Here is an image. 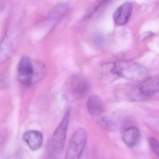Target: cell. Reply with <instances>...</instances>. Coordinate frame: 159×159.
I'll return each instance as SVG.
<instances>
[{"label":"cell","mask_w":159,"mask_h":159,"mask_svg":"<svg viewBox=\"0 0 159 159\" xmlns=\"http://www.w3.org/2000/svg\"><path fill=\"white\" fill-rule=\"evenodd\" d=\"M46 68L38 60H32L27 56H22L19 62L17 76L24 86H30L40 82L46 74Z\"/></svg>","instance_id":"cell-1"},{"label":"cell","mask_w":159,"mask_h":159,"mask_svg":"<svg viewBox=\"0 0 159 159\" xmlns=\"http://www.w3.org/2000/svg\"><path fill=\"white\" fill-rule=\"evenodd\" d=\"M113 68L118 78L122 77L134 82H142L148 76L145 67L132 60H121L113 63Z\"/></svg>","instance_id":"cell-2"},{"label":"cell","mask_w":159,"mask_h":159,"mask_svg":"<svg viewBox=\"0 0 159 159\" xmlns=\"http://www.w3.org/2000/svg\"><path fill=\"white\" fill-rule=\"evenodd\" d=\"M89 83L86 77L80 75H74L69 77L63 87L65 96L73 100H79L89 92Z\"/></svg>","instance_id":"cell-3"},{"label":"cell","mask_w":159,"mask_h":159,"mask_svg":"<svg viewBox=\"0 0 159 159\" xmlns=\"http://www.w3.org/2000/svg\"><path fill=\"white\" fill-rule=\"evenodd\" d=\"M85 129H79L72 136L65 155V159H80L87 142Z\"/></svg>","instance_id":"cell-4"},{"label":"cell","mask_w":159,"mask_h":159,"mask_svg":"<svg viewBox=\"0 0 159 159\" xmlns=\"http://www.w3.org/2000/svg\"><path fill=\"white\" fill-rule=\"evenodd\" d=\"M70 119V112L67 111L52 135L51 147L53 151L57 154H60L64 149Z\"/></svg>","instance_id":"cell-5"},{"label":"cell","mask_w":159,"mask_h":159,"mask_svg":"<svg viewBox=\"0 0 159 159\" xmlns=\"http://www.w3.org/2000/svg\"><path fill=\"white\" fill-rule=\"evenodd\" d=\"M143 98L152 97L159 92V76L148 77L138 87Z\"/></svg>","instance_id":"cell-6"},{"label":"cell","mask_w":159,"mask_h":159,"mask_svg":"<svg viewBox=\"0 0 159 159\" xmlns=\"http://www.w3.org/2000/svg\"><path fill=\"white\" fill-rule=\"evenodd\" d=\"M133 11V5L129 2H126L120 6L113 15L114 22L118 26H123L129 21Z\"/></svg>","instance_id":"cell-7"},{"label":"cell","mask_w":159,"mask_h":159,"mask_svg":"<svg viewBox=\"0 0 159 159\" xmlns=\"http://www.w3.org/2000/svg\"><path fill=\"white\" fill-rule=\"evenodd\" d=\"M23 140L29 148L34 151L41 148L43 143V133L37 130L27 131L23 134Z\"/></svg>","instance_id":"cell-8"},{"label":"cell","mask_w":159,"mask_h":159,"mask_svg":"<svg viewBox=\"0 0 159 159\" xmlns=\"http://www.w3.org/2000/svg\"><path fill=\"white\" fill-rule=\"evenodd\" d=\"M121 137L125 145L129 147H133L136 146L140 143L141 132L138 128L131 126L123 130Z\"/></svg>","instance_id":"cell-9"},{"label":"cell","mask_w":159,"mask_h":159,"mask_svg":"<svg viewBox=\"0 0 159 159\" xmlns=\"http://www.w3.org/2000/svg\"><path fill=\"white\" fill-rule=\"evenodd\" d=\"M88 112L93 117L100 116L103 112L104 106L101 98L97 95L91 96L87 102Z\"/></svg>","instance_id":"cell-10"},{"label":"cell","mask_w":159,"mask_h":159,"mask_svg":"<svg viewBox=\"0 0 159 159\" xmlns=\"http://www.w3.org/2000/svg\"><path fill=\"white\" fill-rule=\"evenodd\" d=\"M7 37H4L0 43V64L6 61L12 53V44Z\"/></svg>","instance_id":"cell-11"},{"label":"cell","mask_w":159,"mask_h":159,"mask_svg":"<svg viewBox=\"0 0 159 159\" xmlns=\"http://www.w3.org/2000/svg\"><path fill=\"white\" fill-rule=\"evenodd\" d=\"M68 9V5L66 3H61L57 5L51 11L50 14V20L56 23L60 20L67 13Z\"/></svg>","instance_id":"cell-12"},{"label":"cell","mask_w":159,"mask_h":159,"mask_svg":"<svg viewBox=\"0 0 159 159\" xmlns=\"http://www.w3.org/2000/svg\"><path fill=\"white\" fill-rule=\"evenodd\" d=\"M102 79L106 83L114 82L117 77L116 75L113 68V63L104 64L102 68Z\"/></svg>","instance_id":"cell-13"},{"label":"cell","mask_w":159,"mask_h":159,"mask_svg":"<svg viewBox=\"0 0 159 159\" xmlns=\"http://www.w3.org/2000/svg\"><path fill=\"white\" fill-rule=\"evenodd\" d=\"M148 144L154 154L159 158V142L155 137H149L148 140Z\"/></svg>","instance_id":"cell-14"}]
</instances>
